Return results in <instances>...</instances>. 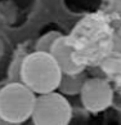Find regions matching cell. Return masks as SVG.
<instances>
[{"instance_id":"11","label":"cell","mask_w":121,"mask_h":125,"mask_svg":"<svg viewBox=\"0 0 121 125\" xmlns=\"http://www.w3.org/2000/svg\"><path fill=\"white\" fill-rule=\"evenodd\" d=\"M103 12L113 26L121 25V0H106Z\"/></svg>"},{"instance_id":"12","label":"cell","mask_w":121,"mask_h":125,"mask_svg":"<svg viewBox=\"0 0 121 125\" xmlns=\"http://www.w3.org/2000/svg\"><path fill=\"white\" fill-rule=\"evenodd\" d=\"M111 52L113 53H121V35H119V32L113 31L112 35V44H111Z\"/></svg>"},{"instance_id":"4","label":"cell","mask_w":121,"mask_h":125,"mask_svg":"<svg viewBox=\"0 0 121 125\" xmlns=\"http://www.w3.org/2000/svg\"><path fill=\"white\" fill-rule=\"evenodd\" d=\"M72 119V106L67 95L58 90L38 94L31 115L36 125H67Z\"/></svg>"},{"instance_id":"14","label":"cell","mask_w":121,"mask_h":125,"mask_svg":"<svg viewBox=\"0 0 121 125\" xmlns=\"http://www.w3.org/2000/svg\"><path fill=\"white\" fill-rule=\"evenodd\" d=\"M116 31L119 32V35H121V25H119L117 27H116Z\"/></svg>"},{"instance_id":"2","label":"cell","mask_w":121,"mask_h":125,"mask_svg":"<svg viewBox=\"0 0 121 125\" xmlns=\"http://www.w3.org/2000/svg\"><path fill=\"white\" fill-rule=\"evenodd\" d=\"M62 70L52 53L34 50L27 53L22 66V83L36 94L58 89Z\"/></svg>"},{"instance_id":"9","label":"cell","mask_w":121,"mask_h":125,"mask_svg":"<svg viewBox=\"0 0 121 125\" xmlns=\"http://www.w3.org/2000/svg\"><path fill=\"white\" fill-rule=\"evenodd\" d=\"M27 55L26 49H20L18 53L14 55L13 61L8 70V79L9 81H22V66Z\"/></svg>"},{"instance_id":"5","label":"cell","mask_w":121,"mask_h":125,"mask_svg":"<svg viewBox=\"0 0 121 125\" xmlns=\"http://www.w3.org/2000/svg\"><path fill=\"white\" fill-rule=\"evenodd\" d=\"M81 103L91 114L103 112L113 102V89L102 77H88L80 93Z\"/></svg>"},{"instance_id":"10","label":"cell","mask_w":121,"mask_h":125,"mask_svg":"<svg viewBox=\"0 0 121 125\" xmlns=\"http://www.w3.org/2000/svg\"><path fill=\"white\" fill-rule=\"evenodd\" d=\"M63 34L59 31H55V30H52V31H48L43 34L39 38V40L36 41V45H35V50H40V52H46V53H50L52 52V48L53 45L55 44L60 36Z\"/></svg>"},{"instance_id":"7","label":"cell","mask_w":121,"mask_h":125,"mask_svg":"<svg viewBox=\"0 0 121 125\" xmlns=\"http://www.w3.org/2000/svg\"><path fill=\"white\" fill-rule=\"evenodd\" d=\"M86 79L88 76L85 71L77 73H62L57 90L64 95H77L81 93Z\"/></svg>"},{"instance_id":"6","label":"cell","mask_w":121,"mask_h":125,"mask_svg":"<svg viewBox=\"0 0 121 125\" xmlns=\"http://www.w3.org/2000/svg\"><path fill=\"white\" fill-rule=\"evenodd\" d=\"M50 53L55 58L63 73H77L85 71V67L79 64L73 58V50L68 43L66 35H62L55 41Z\"/></svg>"},{"instance_id":"13","label":"cell","mask_w":121,"mask_h":125,"mask_svg":"<svg viewBox=\"0 0 121 125\" xmlns=\"http://www.w3.org/2000/svg\"><path fill=\"white\" fill-rule=\"evenodd\" d=\"M0 125H8V124L5 123V120L1 117V115H0Z\"/></svg>"},{"instance_id":"1","label":"cell","mask_w":121,"mask_h":125,"mask_svg":"<svg viewBox=\"0 0 121 125\" xmlns=\"http://www.w3.org/2000/svg\"><path fill=\"white\" fill-rule=\"evenodd\" d=\"M115 27L103 10L84 16L67 36L75 61L84 67L95 66L111 53Z\"/></svg>"},{"instance_id":"8","label":"cell","mask_w":121,"mask_h":125,"mask_svg":"<svg viewBox=\"0 0 121 125\" xmlns=\"http://www.w3.org/2000/svg\"><path fill=\"white\" fill-rule=\"evenodd\" d=\"M99 66L111 80L121 81V53L111 52L102 59Z\"/></svg>"},{"instance_id":"3","label":"cell","mask_w":121,"mask_h":125,"mask_svg":"<svg viewBox=\"0 0 121 125\" xmlns=\"http://www.w3.org/2000/svg\"><path fill=\"white\" fill-rule=\"evenodd\" d=\"M36 94L22 81H9L0 89V115L8 125H18L31 119Z\"/></svg>"}]
</instances>
